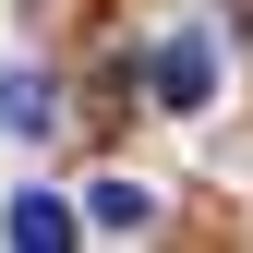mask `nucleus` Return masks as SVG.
Here are the masks:
<instances>
[{
    "label": "nucleus",
    "mask_w": 253,
    "mask_h": 253,
    "mask_svg": "<svg viewBox=\"0 0 253 253\" xmlns=\"http://www.w3.org/2000/svg\"><path fill=\"white\" fill-rule=\"evenodd\" d=\"M145 84H157V109H169V121H193V109L217 97V24H181V37L157 48V73H145Z\"/></svg>",
    "instance_id": "obj_1"
},
{
    "label": "nucleus",
    "mask_w": 253,
    "mask_h": 253,
    "mask_svg": "<svg viewBox=\"0 0 253 253\" xmlns=\"http://www.w3.org/2000/svg\"><path fill=\"white\" fill-rule=\"evenodd\" d=\"M73 229H84V217H73V205H48V193H12V205H0V241H24V253H60Z\"/></svg>",
    "instance_id": "obj_2"
},
{
    "label": "nucleus",
    "mask_w": 253,
    "mask_h": 253,
    "mask_svg": "<svg viewBox=\"0 0 253 253\" xmlns=\"http://www.w3.org/2000/svg\"><path fill=\"white\" fill-rule=\"evenodd\" d=\"M84 229L133 241V229H157V193H145V181H97V193H84Z\"/></svg>",
    "instance_id": "obj_3"
}]
</instances>
